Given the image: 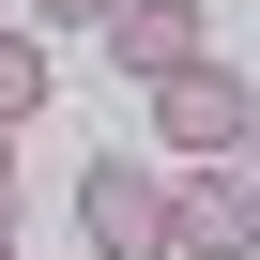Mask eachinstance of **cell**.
I'll use <instances>...</instances> for the list:
<instances>
[{"label":"cell","instance_id":"6da1fadb","mask_svg":"<svg viewBox=\"0 0 260 260\" xmlns=\"http://www.w3.org/2000/svg\"><path fill=\"white\" fill-rule=\"evenodd\" d=\"M169 260H260V169L245 153H184L169 169Z\"/></svg>","mask_w":260,"mask_h":260},{"label":"cell","instance_id":"7a4b0ae2","mask_svg":"<svg viewBox=\"0 0 260 260\" xmlns=\"http://www.w3.org/2000/svg\"><path fill=\"white\" fill-rule=\"evenodd\" d=\"M77 245L92 260H169V169L153 153H92L77 169Z\"/></svg>","mask_w":260,"mask_h":260},{"label":"cell","instance_id":"3957f363","mask_svg":"<svg viewBox=\"0 0 260 260\" xmlns=\"http://www.w3.org/2000/svg\"><path fill=\"white\" fill-rule=\"evenodd\" d=\"M153 138L169 153H260V92L230 61H184V77H153Z\"/></svg>","mask_w":260,"mask_h":260},{"label":"cell","instance_id":"277c9868","mask_svg":"<svg viewBox=\"0 0 260 260\" xmlns=\"http://www.w3.org/2000/svg\"><path fill=\"white\" fill-rule=\"evenodd\" d=\"M107 61L122 77H184V61H214V16H199V0H122V16H107Z\"/></svg>","mask_w":260,"mask_h":260},{"label":"cell","instance_id":"5b68a950","mask_svg":"<svg viewBox=\"0 0 260 260\" xmlns=\"http://www.w3.org/2000/svg\"><path fill=\"white\" fill-rule=\"evenodd\" d=\"M31 107H46V31H31V16H0V138H16Z\"/></svg>","mask_w":260,"mask_h":260},{"label":"cell","instance_id":"8992f818","mask_svg":"<svg viewBox=\"0 0 260 260\" xmlns=\"http://www.w3.org/2000/svg\"><path fill=\"white\" fill-rule=\"evenodd\" d=\"M16 16H31V31H107L122 0H16Z\"/></svg>","mask_w":260,"mask_h":260},{"label":"cell","instance_id":"52a82bcc","mask_svg":"<svg viewBox=\"0 0 260 260\" xmlns=\"http://www.w3.org/2000/svg\"><path fill=\"white\" fill-rule=\"evenodd\" d=\"M0 214H16V138H0Z\"/></svg>","mask_w":260,"mask_h":260},{"label":"cell","instance_id":"ba28073f","mask_svg":"<svg viewBox=\"0 0 260 260\" xmlns=\"http://www.w3.org/2000/svg\"><path fill=\"white\" fill-rule=\"evenodd\" d=\"M245 169H260V153H245Z\"/></svg>","mask_w":260,"mask_h":260}]
</instances>
